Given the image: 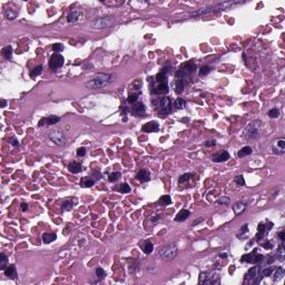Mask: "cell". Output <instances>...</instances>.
Instances as JSON below:
<instances>
[{
  "label": "cell",
  "instance_id": "obj_1",
  "mask_svg": "<svg viewBox=\"0 0 285 285\" xmlns=\"http://www.w3.org/2000/svg\"><path fill=\"white\" fill-rule=\"evenodd\" d=\"M111 82V76L107 74H98L94 78H91L89 82L85 84V86L89 89H98L107 86Z\"/></svg>",
  "mask_w": 285,
  "mask_h": 285
},
{
  "label": "cell",
  "instance_id": "obj_2",
  "mask_svg": "<svg viewBox=\"0 0 285 285\" xmlns=\"http://www.w3.org/2000/svg\"><path fill=\"white\" fill-rule=\"evenodd\" d=\"M260 128H261V121H253L245 128V137L248 139H253L260 136Z\"/></svg>",
  "mask_w": 285,
  "mask_h": 285
},
{
  "label": "cell",
  "instance_id": "obj_3",
  "mask_svg": "<svg viewBox=\"0 0 285 285\" xmlns=\"http://www.w3.org/2000/svg\"><path fill=\"white\" fill-rule=\"evenodd\" d=\"M114 18L113 17H102V18H98V19L94 20L91 22V27L95 29H104L107 28L109 26L114 24Z\"/></svg>",
  "mask_w": 285,
  "mask_h": 285
},
{
  "label": "cell",
  "instance_id": "obj_4",
  "mask_svg": "<svg viewBox=\"0 0 285 285\" xmlns=\"http://www.w3.org/2000/svg\"><path fill=\"white\" fill-rule=\"evenodd\" d=\"M177 246L175 244H171V245H168V246L164 247L160 252H159V255L160 257H163L165 260H171L174 257H176L177 255Z\"/></svg>",
  "mask_w": 285,
  "mask_h": 285
},
{
  "label": "cell",
  "instance_id": "obj_5",
  "mask_svg": "<svg viewBox=\"0 0 285 285\" xmlns=\"http://www.w3.org/2000/svg\"><path fill=\"white\" fill-rule=\"evenodd\" d=\"M219 281V277L216 273H202L201 279H199V284H217Z\"/></svg>",
  "mask_w": 285,
  "mask_h": 285
},
{
  "label": "cell",
  "instance_id": "obj_6",
  "mask_svg": "<svg viewBox=\"0 0 285 285\" xmlns=\"http://www.w3.org/2000/svg\"><path fill=\"white\" fill-rule=\"evenodd\" d=\"M262 260H263V255L257 254L256 251H253L252 253L249 254H244L241 259L242 262H247V263H251V264H257Z\"/></svg>",
  "mask_w": 285,
  "mask_h": 285
},
{
  "label": "cell",
  "instance_id": "obj_7",
  "mask_svg": "<svg viewBox=\"0 0 285 285\" xmlns=\"http://www.w3.org/2000/svg\"><path fill=\"white\" fill-rule=\"evenodd\" d=\"M49 139L52 143H55L56 145H65V143H66V137H65L63 132H60V130L51 132L49 134Z\"/></svg>",
  "mask_w": 285,
  "mask_h": 285
},
{
  "label": "cell",
  "instance_id": "obj_8",
  "mask_svg": "<svg viewBox=\"0 0 285 285\" xmlns=\"http://www.w3.org/2000/svg\"><path fill=\"white\" fill-rule=\"evenodd\" d=\"M159 114L160 115H167L171 113V98H168V97H164L160 102H159Z\"/></svg>",
  "mask_w": 285,
  "mask_h": 285
},
{
  "label": "cell",
  "instance_id": "obj_9",
  "mask_svg": "<svg viewBox=\"0 0 285 285\" xmlns=\"http://www.w3.org/2000/svg\"><path fill=\"white\" fill-rule=\"evenodd\" d=\"M65 63V59L59 54H54L49 59V67L51 69H58L60 68Z\"/></svg>",
  "mask_w": 285,
  "mask_h": 285
},
{
  "label": "cell",
  "instance_id": "obj_10",
  "mask_svg": "<svg viewBox=\"0 0 285 285\" xmlns=\"http://www.w3.org/2000/svg\"><path fill=\"white\" fill-rule=\"evenodd\" d=\"M154 94H167L168 93V85H167V79L163 82H157V85L154 87L152 90Z\"/></svg>",
  "mask_w": 285,
  "mask_h": 285
},
{
  "label": "cell",
  "instance_id": "obj_11",
  "mask_svg": "<svg viewBox=\"0 0 285 285\" xmlns=\"http://www.w3.org/2000/svg\"><path fill=\"white\" fill-rule=\"evenodd\" d=\"M273 152L275 153V154H279V155L284 154L285 153V139L279 138V139H277L276 141H274V144H273Z\"/></svg>",
  "mask_w": 285,
  "mask_h": 285
},
{
  "label": "cell",
  "instance_id": "obj_12",
  "mask_svg": "<svg viewBox=\"0 0 285 285\" xmlns=\"http://www.w3.org/2000/svg\"><path fill=\"white\" fill-rule=\"evenodd\" d=\"M257 271H259V268H257V267H252V268H251V270L247 272L246 277H245V281H249V282H254V283L260 282Z\"/></svg>",
  "mask_w": 285,
  "mask_h": 285
},
{
  "label": "cell",
  "instance_id": "obj_13",
  "mask_svg": "<svg viewBox=\"0 0 285 285\" xmlns=\"http://www.w3.org/2000/svg\"><path fill=\"white\" fill-rule=\"evenodd\" d=\"M60 121L59 117H56V116H49V117H46V118H43L41 121H39V126H49V125H54L58 121Z\"/></svg>",
  "mask_w": 285,
  "mask_h": 285
},
{
  "label": "cell",
  "instance_id": "obj_14",
  "mask_svg": "<svg viewBox=\"0 0 285 285\" xmlns=\"http://www.w3.org/2000/svg\"><path fill=\"white\" fill-rule=\"evenodd\" d=\"M159 128V125L157 121H149L145 124L143 126V132H146V133H152V132H157Z\"/></svg>",
  "mask_w": 285,
  "mask_h": 285
},
{
  "label": "cell",
  "instance_id": "obj_15",
  "mask_svg": "<svg viewBox=\"0 0 285 285\" xmlns=\"http://www.w3.org/2000/svg\"><path fill=\"white\" fill-rule=\"evenodd\" d=\"M145 111H146L145 105H144L143 102H136L133 107H132V113L135 115H137V116L144 115L145 114Z\"/></svg>",
  "mask_w": 285,
  "mask_h": 285
},
{
  "label": "cell",
  "instance_id": "obj_16",
  "mask_svg": "<svg viewBox=\"0 0 285 285\" xmlns=\"http://www.w3.org/2000/svg\"><path fill=\"white\" fill-rule=\"evenodd\" d=\"M136 178L137 180H139L141 183H146L151 179V174H149V171L148 169H143L140 171L137 175H136Z\"/></svg>",
  "mask_w": 285,
  "mask_h": 285
},
{
  "label": "cell",
  "instance_id": "obj_17",
  "mask_svg": "<svg viewBox=\"0 0 285 285\" xmlns=\"http://www.w3.org/2000/svg\"><path fill=\"white\" fill-rule=\"evenodd\" d=\"M247 207V204L244 203V202H236V203L233 205V210H234L235 215H240L242 214Z\"/></svg>",
  "mask_w": 285,
  "mask_h": 285
},
{
  "label": "cell",
  "instance_id": "obj_18",
  "mask_svg": "<svg viewBox=\"0 0 285 285\" xmlns=\"http://www.w3.org/2000/svg\"><path fill=\"white\" fill-rule=\"evenodd\" d=\"M229 158V154H228L226 151H223V152H219L218 154L214 155L213 157V160L216 162V163H221V162H225Z\"/></svg>",
  "mask_w": 285,
  "mask_h": 285
},
{
  "label": "cell",
  "instance_id": "obj_19",
  "mask_svg": "<svg viewBox=\"0 0 285 285\" xmlns=\"http://www.w3.org/2000/svg\"><path fill=\"white\" fill-rule=\"evenodd\" d=\"M5 275H6L7 277H9V279H16V276H17V271H16V267L15 265H8L5 268Z\"/></svg>",
  "mask_w": 285,
  "mask_h": 285
},
{
  "label": "cell",
  "instance_id": "obj_20",
  "mask_svg": "<svg viewBox=\"0 0 285 285\" xmlns=\"http://www.w3.org/2000/svg\"><path fill=\"white\" fill-rule=\"evenodd\" d=\"M267 231H268V229H267V227H266V225H264V224H259V226H257L256 240H257V241L262 240V238L266 235V232H267Z\"/></svg>",
  "mask_w": 285,
  "mask_h": 285
},
{
  "label": "cell",
  "instance_id": "obj_21",
  "mask_svg": "<svg viewBox=\"0 0 285 285\" xmlns=\"http://www.w3.org/2000/svg\"><path fill=\"white\" fill-rule=\"evenodd\" d=\"M57 240V235L55 233H45L43 234V242L45 244H49L52 241H56Z\"/></svg>",
  "mask_w": 285,
  "mask_h": 285
},
{
  "label": "cell",
  "instance_id": "obj_22",
  "mask_svg": "<svg viewBox=\"0 0 285 285\" xmlns=\"http://www.w3.org/2000/svg\"><path fill=\"white\" fill-rule=\"evenodd\" d=\"M190 215V210H187V209H182V210L178 213V215L175 217V221H176V222H183V221H185Z\"/></svg>",
  "mask_w": 285,
  "mask_h": 285
},
{
  "label": "cell",
  "instance_id": "obj_23",
  "mask_svg": "<svg viewBox=\"0 0 285 285\" xmlns=\"http://www.w3.org/2000/svg\"><path fill=\"white\" fill-rule=\"evenodd\" d=\"M141 247H143V251L145 254H151L154 249V245L151 241H146L144 243V245H141Z\"/></svg>",
  "mask_w": 285,
  "mask_h": 285
},
{
  "label": "cell",
  "instance_id": "obj_24",
  "mask_svg": "<svg viewBox=\"0 0 285 285\" xmlns=\"http://www.w3.org/2000/svg\"><path fill=\"white\" fill-rule=\"evenodd\" d=\"M251 154H252V148L249 146H245V147L241 148V151L237 153V156L238 157H245V156L251 155Z\"/></svg>",
  "mask_w": 285,
  "mask_h": 285
},
{
  "label": "cell",
  "instance_id": "obj_25",
  "mask_svg": "<svg viewBox=\"0 0 285 285\" xmlns=\"http://www.w3.org/2000/svg\"><path fill=\"white\" fill-rule=\"evenodd\" d=\"M68 169L69 171L74 173V174H77L79 171H82V165L79 163H71V164L68 166Z\"/></svg>",
  "mask_w": 285,
  "mask_h": 285
},
{
  "label": "cell",
  "instance_id": "obj_26",
  "mask_svg": "<svg viewBox=\"0 0 285 285\" xmlns=\"http://www.w3.org/2000/svg\"><path fill=\"white\" fill-rule=\"evenodd\" d=\"M2 55L6 59H10L13 57V47L11 46H7L2 49Z\"/></svg>",
  "mask_w": 285,
  "mask_h": 285
},
{
  "label": "cell",
  "instance_id": "obj_27",
  "mask_svg": "<svg viewBox=\"0 0 285 285\" xmlns=\"http://www.w3.org/2000/svg\"><path fill=\"white\" fill-rule=\"evenodd\" d=\"M80 184H82V187H90V186H93L95 184V180L91 179L90 177H84L82 179Z\"/></svg>",
  "mask_w": 285,
  "mask_h": 285
},
{
  "label": "cell",
  "instance_id": "obj_28",
  "mask_svg": "<svg viewBox=\"0 0 285 285\" xmlns=\"http://www.w3.org/2000/svg\"><path fill=\"white\" fill-rule=\"evenodd\" d=\"M274 279L275 281H279V279H281L283 276H284V270H283V267H277L276 270H275V272H274Z\"/></svg>",
  "mask_w": 285,
  "mask_h": 285
},
{
  "label": "cell",
  "instance_id": "obj_29",
  "mask_svg": "<svg viewBox=\"0 0 285 285\" xmlns=\"http://www.w3.org/2000/svg\"><path fill=\"white\" fill-rule=\"evenodd\" d=\"M79 16H80V13L79 11H72V13H70L68 15V17H67V21L68 22H74V21H77L78 18H79Z\"/></svg>",
  "mask_w": 285,
  "mask_h": 285
},
{
  "label": "cell",
  "instance_id": "obj_30",
  "mask_svg": "<svg viewBox=\"0 0 285 285\" xmlns=\"http://www.w3.org/2000/svg\"><path fill=\"white\" fill-rule=\"evenodd\" d=\"M121 174L119 171H113V173H110L109 175H108V180L109 182H116V180H118L119 178H121Z\"/></svg>",
  "mask_w": 285,
  "mask_h": 285
},
{
  "label": "cell",
  "instance_id": "obj_31",
  "mask_svg": "<svg viewBox=\"0 0 285 285\" xmlns=\"http://www.w3.org/2000/svg\"><path fill=\"white\" fill-rule=\"evenodd\" d=\"M61 208H63V210H65V212L71 210V208H72V203H71V201H69V199L63 201V204H61Z\"/></svg>",
  "mask_w": 285,
  "mask_h": 285
},
{
  "label": "cell",
  "instance_id": "obj_32",
  "mask_svg": "<svg viewBox=\"0 0 285 285\" xmlns=\"http://www.w3.org/2000/svg\"><path fill=\"white\" fill-rule=\"evenodd\" d=\"M3 15H5V17H6L7 19L13 20V19H15V18H16V15H17V13H13L11 9H9V8H8V9H5Z\"/></svg>",
  "mask_w": 285,
  "mask_h": 285
},
{
  "label": "cell",
  "instance_id": "obj_33",
  "mask_svg": "<svg viewBox=\"0 0 285 285\" xmlns=\"http://www.w3.org/2000/svg\"><path fill=\"white\" fill-rule=\"evenodd\" d=\"M7 262H8V260H7V256L2 253L1 255H0V270L5 271V268L8 266V265H7Z\"/></svg>",
  "mask_w": 285,
  "mask_h": 285
},
{
  "label": "cell",
  "instance_id": "obj_34",
  "mask_svg": "<svg viewBox=\"0 0 285 285\" xmlns=\"http://www.w3.org/2000/svg\"><path fill=\"white\" fill-rule=\"evenodd\" d=\"M183 90H184V80L182 78H178L177 82H176V93L180 94V93H183Z\"/></svg>",
  "mask_w": 285,
  "mask_h": 285
},
{
  "label": "cell",
  "instance_id": "obj_35",
  "mask_svg": "<svg viewBox=\"0 0 285 285\" xmlns=\"http://www.w3.org/2000/svg\"><path fill=\"white\" fill-rule=\"evenodd\" d=\"M117 190H119L121 193H129L130 192V187H129V185L128 184H126V183H124V184H121L118 187H117Z\"/></svg>",
  "mask_w": 285,
  "mask_h": 285
},
{
  "label": "cell",
  "instance_id": "obj_36",
  "mask_svg": "<svg viewBox=\"0 0 285 285\" xmlns=\"http://www.w3.org/2000/svg\"><path fill=\"white\" fill-rule=\"evenodd\" d=\"M276 257H277L279 261H284V245H283V244L279 245V249H277V252H276Z\"/></svg>",
  "mask_w": 285,
  "mask_h": 285
},
{
  "label": "cell",
  "instance_id": "obj_37",
  "mask_svg": "<svg viewBox=\"0 0 285 285\" xmlns=\"http://www.w3.org/2000/svg\"><path fill=\"white\" fill-rule=\"evenodd\" d=\"M158 203L160 204V205H163V206H166V205H169V204L171 203V199L169 196L165 195V196L160 197V199L158 201Z\"/></svg>",
  "mask_w": 285,
  "mask_h": 285
},
{
  "label": "cell",
  "instance_id": "obj_38",
  "mask_svg": "<svg viewBox=\"0 0 285 285\" xmlns=\"http://www.w3.org/2000/svg\"><path fill=\"white\" fill-rule=\"evenodd\" d=\"M41 71H43V66H38V67H36L35 69H32V71L30 72V77H31V78H35V77L39 76V75L41 74Z\"/></svg>",
  "mask_w": 285,
  "mask_h": 285
},
{
  "label": "cell",
  "instance_id": "obj_39",
  "mask_svg": "<svg viewBox=\"0 0 285 285\" xmlns=\"http://www.w3.org/2000/svg\"><path fill=\"white\" fill-rule=\"evenodd\" d=\"M193 176V174L192 173H188V174H184V175H182L180 177H179V179H178V183H185V182H187V180H190V178Z\"/></svg>",
  "mask_w": 285,
  "mask_h": 285
},
{
  "label": "cell",
  "instance_id": "obj_40",
  "mask_svg": "<svg viewBox=\"0 0 285 285\" xmlns=\"http://www.w3.org/2000/svg\"><path fill=\"white\" fill-rule=\"evenodd\" d=\"M96 275H97V277L99 279H102L106 276V273H105V271L102 270V267H97L96 268Z\"/></svg>",
  "mask_w": 285,
  "mask_h": 285
},
{
  "label": "cell",
  "instance_id": "obj_41",
  "mask_svg": "<svg viewBox=\"0 0 285 285\" xmlns=\"http://www.w3.org/2000/svg\"><path fill=\"white\" fill-rule=\"evenodd\" d=\"M268 116L271 117V118H276V117H279V110L277 108H273L271 109L270 111H268Z\"/></svg>",
  "mask_w": 285,
  "mask_h": 285
},
{
  "label": "cell",
  "instance_id": "obj_42",
  "mask_svg": "<svg viewBox=\"0 0 285 285\" xmlns=\"http://www.w3.org/2000/svg\"><path fill=\"white\" fill-rule=\"evenodd\" d=\"M138 93H136V94H130V95L128 96V102H130V104H134V102H137V98H138Z\"/></svg>",
  "mask_w": 285,
  "mask_h": 285
},
{
  "label": "cell",
  "instance_id": "obj_43",
  "mask_svg": "<svg viewBox=\"0 0 285 285\" xmlns=\"http://www.w3.org/2000/svg\"><path fill=\"white\" fill-rule=\"evenodd\" d=\"M209 71H210V68H209L208 66H203L201 70H199V76H205V75H207Z\"/></svg>",
  "mask_w": 285,
  "mask_h": 285
},
{
  "label": "cell",
  "instance_id": "obj_44",
  "mask_svg": "<svg viewBox=\"0 0 285 285\" xmlns=\"http://www.w3.org/2000/svg\"><path fill=\"white\" fill-rule=\"evenodd\" d=\"M184 106H185V102H184L183 99L178 98V99L175 100V107L177 108V109H182V108H184Z\"/></svg>",
  "mask_w": 285,
  "mask_h": 285
},
{
  "label": "cell",
  "instance_id": "obj_45",
  "mask_svg": "<svg viewBox=\"0 0 285 285\" xmlns=\"http://www.w3.org/2000/svg\"><path fill=\"white\" fill-rule=\"evenodd\" d=\"M216 203L219 204V205H221V204H223V205H226V204L229 203V198H228L227 196H223V197H221V198H218Z\"/></svg>",
  "mask_w": 285,
  "mask_h": 285
},
{
  "label": "cell",
  "instance_id": "obj_46",
  "mask_svg": "<svg viewBox=\"0 0 285 285\" xmlns=\"http://www.w3.org/2000/svg\"><path fill=\"white\" fill-rule=\"evenodd\" d=\"M247 228H248V225L245 224V225H243L240 229V234H237V237H242L243 235H245L247 233Z\"/></svg>",
  "mask_w": 285,
  "mask_h": 285
},
{
  "label": "cell",
  "instance_id": "obj_47",
  "mask_svg": "<svg viewBox=\"0 0 285 285\" xmlns=\"http://www.w3.org/2000/svg\"><path fill=\"white\" fill-rule=\"evenodd\" d=\"M273 268L272 267H265L263 271H262V276H270L272 274Z\"/></svg>",
  "mask_w": 285,
  "mask_h": 285
},
{
  "label": "cell",
  "instance_id": "obj_48",
  "mask_svg": "<svg viewBox=\"0 0 285 285\" xmlns=\"http://www.w3.org/2000/svg\"><path fill=\"white\" fill-rule=\"evenodd\" d=\"M52 50L56 51V52H59V51L63 50V46L61 44H55L52 46Z\"/></svg>",
  "mask_w": 285,
  "mask_h": 285
},
{
  "label": "cell",
  "instance_id": "obj_49",
  "mask_svg": "<svg viewBox=\"0 0 285 285\" xmlns=\"http://www.w3.org/2000/svg\"><path fill=\"white\" fill-rule=\"evenodd\" d=\"M235 182L237 185H244L245 184V180H244V177L242 176V175H238V176H236L235 177Z\"/></svg>",
  "mask_w": 285,
  "mask_h": 285
},
{
  "label": "cell",
  "instance_id": "obj_50",
  "mask_svg": "<svg viewBox=\"0 0 285 285\" xmlns=\"http://www.w3.org/2000/svg\"><path fill=\"white\" fill-rule=\"evenodd\" d=\"M85 155H86V148L82 147V148H78L77 149V156L78 157H84Z\"/></svg>",
  "mask_w": 285,
  "mask_h": 285
},
{
  "label": "cell",
  "instance_id": "obj_51",
  "mask_svg": "<svg viewBox=\"0 0 285 285\" xmlns=\"http://www.w3.org/2000/svg\"><path fill=\"white\" fill-rule=\"evenodd\" d=\"M262 246L264 247L265 249H272L273 244L271 243V242H266V243H264V244H262Z\"/></svg>",
  "mask_w": 285,
  "mask_h": 285
},
{
  "label": "cell",
  "instance_id": "obj_52",
  "mask_svg": "<svg viewBox=\"0 0 285 285\" xmlns=\"http://www.w3.org/2000/svg\"><path fill=\"white\" fill-rule=\"evenodd\" d=\"M215 144H216L215 140H208V141H206V143H205V146L210 147V146H215Z\"/></svg>",
  "mask_w": 285,
  "mask_h": 285
},
{
  "label": "cell",
  "instance_id": "obj_53",
  "mask_svg": "<svg viewBox=\"0 0 285 285\" xmlns=\"http://www.w3.org/2000/svg\"><path fill=\"white\" fill-rule=\"evenodd\" d=\"M20 208H21V210H22V212H26V210L28 209V204H27V203H21V205H20Z\"/></svg>",
  "mask_w": 285,
  "mask_h": 285
},
{
  "label": "cell",
  "instance_id": "obj_54",
  "mask_svg": "<svg viewBox=\"0 0 285 285\" xmlns=\"http://www.w3.org/2000/svg\"><path fill=\"white\" fill-rule=\"evenodd\" d=\"M284 233H285V232H283V231L279 233V237L281 238V241H284V240H285V234H284Z\"/></svg>",
  "mask_w": 285,
  "mask_h": 285
},
{
  "label": "cell",
  "instance_id": "obj_55",
  "mask_svg": "<svg viewBox=\"0 0 285 285\" xmlns=\"http://www.w3.org/2000/svg\"><path fill=\"white\" fill-rule=\"evenodd\" d=\"M10 141H11V144H13V146H18V145H19V141L16 139V138H11V139H10Z\"/></svg>",
  "mask_w": 285,
  "mask_h": 285
},
{
  "label": "cell",
  "instance_id": "obj_56",
  "mask_svg": "<svg viewBox=\"0 0 285 285\" xmlns=\"http://www.w3.org/2000/svg\"><path fill=\"white\" fill-rule=\"evenodd\" d=\"M158 219H159V217H158V216H156V217H153V218H151V222H153V224H156V222H157Z\"/></svg>",
  "mask_w": 285,
  "mask_h": 285
},
{
  "label": "cell",
  "instance_id": "obj_57",
  "mask_svg": "<svg viewBox=\"0 0 285 285\" xmlns=\"http://www.w3.org/2000/svg\"><path fill=\"white\" fill-rule=\"evenodd\" d=\"M202 221H203V218H198V219H196V221H194L193 225H197V224H199V222H202Z\"/></svg>",
  "mask_w": 285,
  "mask_h": 285
},
{
  "label": "cell",
  "instance_id": "obj_58",
  "mask_svg": "<svg viewBox=\"0 0 285 285\" xmlns=\"http://www.w3.org/2000/svg\"><path fill=\"white\" fill-rule=\"evenodd\" d=\"M6 104H7L6 100H5V99H2V100H1V107H6Z\"/></svg>",
  "mask_w": 285,
  "mask_h": 285
},
{
  "label": "cell",
  "instance_id": "obj_59",
  "mask_svg": "<svg viewBox=\"0 0 285 285\" xmlns=\"http://www.w3.org/2000/svg\"><path fill=\"white\" fill-rule=\"evenodd\" d=\"M234 267H235V266H231V268H229V273L234 272V270H235Z\"/></svg>",
  "mask_w": 285,
  "mask_h": 285
},
{
  "label": "cell",
  "instance_id": "obj_60",
  "mask_svg": "<svg viewBox=\"0 0 285 285\" xmlns=\"http://www.w3.org/2000/svg\"><path fill=\"white\" fill-rule=\"evenodd\" d=\"M221 257H226V254H221Z\"/></svg>",
  "mask_w": 285,
  "mask_h": 285
}]
</instances>
